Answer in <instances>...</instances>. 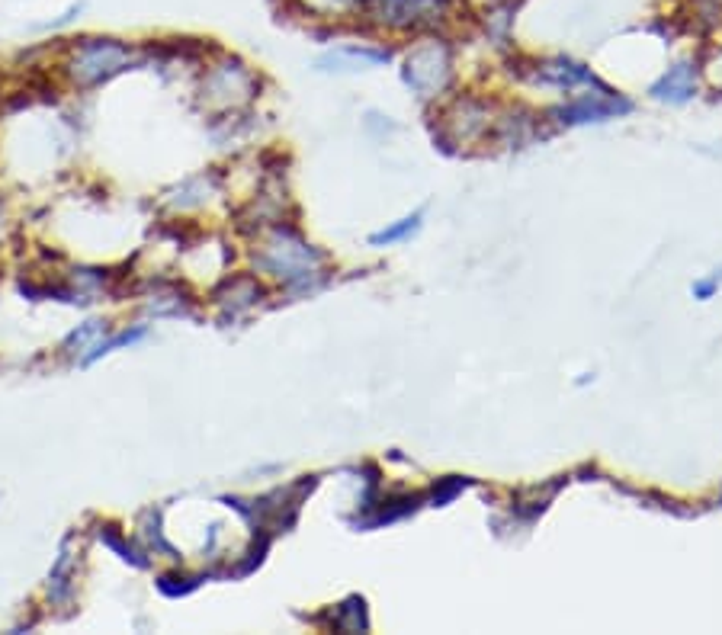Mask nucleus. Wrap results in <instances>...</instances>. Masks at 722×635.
Masks as SVG:
<instances>
[{
    "label": "nucleus",
    "mask_w": 722,
    "mask_h": 635,
    "mask_svg": "<svg viewBox=\"0 0 722 635\" xmlns=\"http://www.w3.org/2000/svg\"><path fill=\"white\" fill-rule=\"evenodd\" d=\"M257 263L273 276H280L289 286L312 289L315 280H321V263H325V257L305 238H299L293 228H276L270 241L264 244V254L257 257Z\"/></svg>",
    "instance_id": "f257e3e1"
},
{
    "label": "nucleus",
    "mask_w": 722,
    "mask_h": 635,
    "mask_svg": "<svg viewBox=\"0 0 722 635\" xmlns=\"http://www.w3.org/2000/svg\"><path fill=\"white\" fill-rule=\"evenodd\" d=\"M418 228H421V212H414V215H408V219L395 222L392 228H382V231H376V235L370 238V244H373V247L395 244V241H402V238L414 235V231H418Z\"/></svg>",
    "instance_id": "f3484780"
},
{
    "label": "nucleus",
    "mask_w": 722,
    "mask_h": 635,
    "mask_svg": "<svg viewBox=\"0 0 722 635\" xmlns=\"http://www.w3.org/2000/svg\"><path fill=\"white\" fill-rule=\"evenodd\" d=\"M469 482L466 478H447V482H440V488H434V504H447V501H453L459 491H463Z\"/></svg>",
    "instance_id": "aec40b11"
},
{
    "label": "nucleus",
    "mask_w": 722,
    "mask_h": 635,
    "mask_svg": "<svg viewBox=\"0 0 722 635\" xmlns=\"http://www.w3.org/2000/svg\"><path fill=\"white\" fill-rule=\"evenodd\" d=\"M405 81L414 90H421V94H437V90L447 87V81H450V52H447V45H440V42L421 45V49L408 58Z\"/></svg>",
    "instance_id": "20e7f679"
},
{
    "label": "nucleus",
    "mask_w": 722,
    "mask_h": 635,
    "mask_svg": "<svg viewBox=\"0 0 722 635\" xmlns=\"http://www.w3.org/2000/svg\"><path fill=\"white\" fill-rule=\"evenodd\" d=\"M254 90H257L254 74L244 68L241 61H225V65L212 68L203 84V94H209V100H219L225 106L251 100Z\"/></svg>",
    "instance_id": "39448f33"
},
{
    "label": "nucleus",
    "mask_w": 722,
    "mask_h": 635,
    "mask_svg": "<svg viewBox=\"0 0 722 635\" xmlns=\"http://www.w3.org/2000/svg\"><path fill=\"white\" fill-rule=\"evenodd\" d=\"M74 578H78V555L71 552V536L61 542L58 559L49 571V600L52 603H68L74 594Z\"/></svg>",
    "instance_id": "0eeeda50"
},
{
    "label": "nucleus",
    "mask_w": 722,
    "mask_h": 635,
    "mask_svg": "<svg viewBox=\"0 0 722 635\" xmlns=\"http://www.w3.org/2000/svg\"><path fill=\"white\" fill-rule=\"evenodd\" d=\"M97 539L103 542L106 549H110L119 562H126V565H132V568H148V555L142 552V549H135L132 542L126 539V533L119 530L116 523H97Z\"/></svg>",
    "instance_id": "f8f14e48"
},
{
    "label": "nucleus",
    "mask_w": 722,
    "mask_h": 635,
    "mask_svg": "<svg viewBox=\"0 0 722 635\" xmlns=\"http://www.w3.org/2000/svg\"><path fill=\"white\" fill-rule=\"evenodd\" d=\"M389 52H373V49H337L328 52L325 58H318L321 71H360V68H376L386 65Z\"/></svg>",
    "instance_id": "1a4fd4ad"
},
{
    "label": "nucleus",
    "mask_w": 722,
    "mask_h": 635,
    "mask_svg": "<svg viewBox=\"0 0 722 635\" xmlns=\"http://www.w3.org/2000/svg\"><path fill=\"white\" fill-rule=\"evenodd\" d=\"M620 113H629V103L604 94V97L578 100V103L568 106V110H559L556 116H562V122H568V126H581V122H604V119L620 116Z\"/></svg>",
    "instance_id": "423d86ee"
},
{
    "label": "nucleus",
    "mask_w": 722,
    "mask_h": 635,
    "mask_svg": "<svg viewBox=\"0 0 722 635\" xmlns=\"http://www.w3.org/2000/svg\"><path fill=\"white\" fill-rule=\"evenodd\" d=\"M100 334H106V324H103V321H87V324H81L78 331H71V334L65 337V350H68V353L90 350Z\"/></svg>",
    "instance_id": "a211bd4d"
},
{
    "label": "nucleus",
    "mask_w": 722,
    "mask_h": 635,
    "mask_svg": "<svg viewBox=\"0 0 722 635\" xmlns=\"http://www.w3.org/2000/svg\"><path fill=\"white\" fill-rule=\"evenodd\" d=\"M536 81L543 84H559V87H575V84H597L594 74L588 68L575 65V61L568 58H556V61H543L540 68L533 71Z\"/></svg>",
    "instance_id": "9d476101"
},
{
    "label": "nucleus",
    "mask_w": 722,
    "mask_h": 635,
    "mask_svg": "<svg viewBox=\"0 0 722 635\" xmlns=\"http://www.w3.org/2000/svg\"><path fill=\"white\" fill-rule=\"evenodd\" d=\"M370 13L392 29H418L437 23L447 13L450 0H366Z\"/></svg>",
    "instance_id": "7ed1b4c3"
},
{
    "label": "nucleus",
    "mask_w": 722,
    "mask_h": 635,
    "mask_svg": "<svg viewBox=\"0 0 722 635\" xmlns=\"http://www.w3.org/2000/svg\"><path fill=\"white\" fill-rule=\"evenodd\" d=\"M132 65V49L119 39H84L74 45L68 74L78 87H97Z\"/></svg>",
    "instance_id": "f03ea898"
},
{
    "label": "nucleus",
    "mask_w": 722,
    "mask_h": 635,
    "mask_svg": "<svg viewBox=\"0 0 722 635\" xmlns=\"http://www.w3.org/2000/svg\"><path fill=\"white\" fill-rule=\"evenodd\" d=\"M334 629L341 632H363L366 629V603L363 597H350L334 610Z\"/></svg>",
    "instance_id": "ddd939ff"
},
{
    "label": "nucleus",
    "mask_w": 722,
    "mask_h": 635,
    "mask_svg": "<svg viewBox=\"0 0 722 635\" xmlns=\"http://www.w3.org/2000/svg\"><path fill=\"white\" fill-rule=\"evenodd\" d=\"M260 296H264V289H260L251 276H232V280H225L219 289H215V302H219L225 312H244L248 305H254Z\"/></svg>",
    "instance_id": "6e6552de"
},
{
    "label": "nucleus",
    "mask_w": 722,
    "mask_h": 635,
    "mask_svg": "<svg viewBox=\"0 0 722 635\" xmlns=\"http://www.w3.org/2000/svg\"><path fill=\"white\" fill-rule=\"evenodd\" d=\"M203 584V578H190V575H161L158 578V591L164 597H187L190 591Z\"/></svg>",
    "instance_id": "6ab92c4d"
},
{
    "label": "nucleus",
    "mask_w": 722,
    "mask_h": 635,
    "mask_svg": "<svg viewBox=\"0 0 722 635\" xmlns=\"http://www.w3.org/2000/svg\"><path fill=\"white\" fill-rule=\"evenodd\" d=\"M142 337H145V328H135V331H122V334H116V337H110V340H97V344L90 347V353L84 356V366L97 363L100 356L113 353L116 347H132V344H138V340H142Z\"/></svg>",
    "instance_id": "dca6fc26"
},
{
    "label": "nucleus",
    "mask_w": 722,
    "mask_h": 635,
    "mask_svg": "<svg viewBox=\"0 0 722 635\" xmlns=\"http://www.w3.org/2000/svg\"><path fill=\"white\" fill-rule=\"evenodd\" d=\"M694 90H697V74L690 65H678V68H671L662 81H658L652 87V97L658 100H668V103H684L694 97Z\"/></svg>",
    "instance_id": "9b49d317"
},
{
    "label": "nucleus",
    "mask_w": 722,
    "mask_h": 635,
    "mask_svg": "<svg viewBox=\"0 0 722 635\" xmlns=\"http://www.w3.org/2000/svg\"><path fill=\"white\" fill-rule=\"evenodd\" d=\"M206 193H209L206 177H193V180H187V183H183V187H177L171 196H167V203H171L174 209H190V206H199V203H203Z\"/></svg>",
    "instance_id": "2eb2a0df"
},
{
    "label": "nucleus",
    "mask_w": 722,
    "mask_h": 635,
    "mask_svg": "<svg viewBox=\"0 0 722 635\" xmlns=\"http://www.w3.org/2000/svg\"><path fill=\"white\" fill-rule=\"evenodd\" d=\"M142 539L151 552H164L167 559H177L174 546L164 539V530H161V510H148V514L142 517Z\"/></svg>",
    "instance_id": "4468645a"
}]
</instances>
